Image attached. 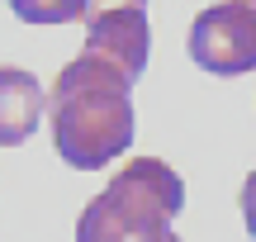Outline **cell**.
Listing matches in <instances>:
<instances>
[{
  "instance_id": "cell-1",
  "label": "cell",
  "mask_w": 256,
  "mask_h": 242,
  "mask_svg": "<svg viewBox=\"0 0 256 242\" xmlns=\"http://www.w3.org/2000/svg\"><path fill=\"white\" fill-rule=\"evenodd\" d=\"M138 76L124 66L104 62L95 52H81L57 72L48 114H52V142L66 166L76 171H100L114 157L133 148V90Z\"/></svg>"
},
{
  "instance_id": "cell-2",
  "label": "cell",
  "mask_w": 256,
  "mask_h": 242,
  "mask_svg": "<svg viewBox=\"0 0 256 242\" xmlns=\"http://www.w3.org/2000/svg\"><path fill=\"white\" fill-rule=\"evenodd\" d=\"M185 204V180L156 157H133L76 218V242H180L171 218Z\"/></svg>"
},
{
  "instance_id": "cell-3",
  "label": "cell",
  "mask_w": 256,
  "mask_h": 242,
  "mask_svg": "<svg viewBox=\"0 0 256 242\" xmlns=\"http://www.w3.org/2000/svg\"><path fill=\"white\" fill-rule=\"evenodd\" d=\"M190 62L209 76H242L256 72V14L242 0H223L194 14L190 24Z\"/></svg>"
},
{
  "instance_id": "cell-4",
  "label": "cell",
  "mask_w": 256,
  "mask_h": 242,
  "mask_svg": "<svg viewBox=\"0 0 256 242\" xmlns=\"http://www.w3.org/2000/svg\"><path fill=\"white\" fill-rule=\"evenodd\" d=\"M147 48H152V28H147V10H100L86 19V52L104 57V62L124 66V72L142 76Z\"/></svg>"
},
{
  "instance_id": "cell-5",
  "label": "cell",
  "mask_w": 256,
  "mask_h": 242,
  "mask_svg": "<svg viewBox=\"0 0 256 242\" xmlns=\"http://www.w3.org/2000/svg\"><path fill=\"white\" fill-rule=\"evenodd\" d=\"M48 114V90L24 66H0V148H19L34 138L38 119Z\"/></svg>"
},
{
  "instance_id": "cell-6",
  "label": "cell",
  "mask_w": 256,
  "mask_h": 242,
  "mask_svg": "<svg viewBox=\"0 0 256 242\" xmlns=\"http://www.w3.org/2000/svg\"><path fill=\"white\" fill-rule=\"evenodd\" d=\"M24 24H76L90 19V0H10Z\"/></svg>"
},
{
  "instance_id": "cell-7",
  "label": "cell",
  "mask_w": 256,
  "mask_h": 242,
  "mask_svg": "<svg viewBox=\"0 0 256 242\" xmlns=\"http://www.w3.org/2000/svg\"><path fill=\"white\" fill-rule=\"evenodd\" d=\"M242 224H247V233L256 238V171L247 176V186H242Z\"/></svg>"
},
{
  "instance_id": "cell-8",
  "label": "cell",
  "mask_w": 256,
  "mask_h": 242,
  "mask_svg": "<svg viewBox=\"0 0 256 242\" xmlns=\"http://www.w3.org/2000/svg\"><path fill=\"white\" fill-rule=\"evenodd\" d=\"M124 5L147 10V0H90V14H100V10H124Z\"/></svg>"
},
{
  "instance_id": "cell-9",
  "label": "cell",
  "mask_w": 256,
  "mask_h": 242,
  "mask_svg": "<svg viewBox=\"0 0 256 242\" xmlns=\"http://www.w3.org/2000/svg\"><path fill=\"white\" fill-rule=\"evenodd\" d=\"M242 5H247V10H252V14H256V0H242Z\"/></svg>"
}]
</instances>
